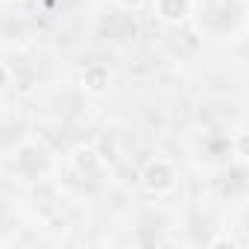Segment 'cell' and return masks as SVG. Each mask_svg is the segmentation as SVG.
<instances>
[{
	"instance_id": "obj_3",
	"label": "cell",
	"mask_w": 249,
	"mask_h": 249,
	"mask_svg": "<svg viewBox=\"0 0 249 249\" xmlns=\"http://www.w3.org/2000/svg\"><path fill=\"white\" fill-rule=\"evenodd\" d=\"M108 68H103V65H91L88 71H85V76H82V85H85V91H91V94H103L106 88H108Z\"/></svg>"
},
{
	"instance_id": "obj_4",
	"label": "cell",
	"mask_w": 249,
	"mask_h": 249,
	"mask_svg": "<svg viewBox=\"0 0 249 249\" xmlns=\"http://www.w3.org/2000/svg\"><path fill=\"white\" fill-rule=\"evenodd\" d=\"M141 3H144V0H117V6H120V9H138Z\"/></svg>"
},
{
	"instance_id": "obj_1",
	"label": "cell",
	"mask_w": 249,
	"mask_h": 249,
	"mask_svg": "<svg viewBox=\"0 0 249 249\" xmlns=\"http://www.w3.org/2000/svg\"><path fill=\"white\" fill-rule=\"evenodd\" d=\"M141 179H144V188L153 191V194H164V191H170L173 182H176L173 167H170L167 161H161V159L150 161V164L144 167V176H141Z\"/></svg>"
},
{
	"instance_id": "obj_2",
	"label": "cell",
	"mask_w": 249,
	"mask_h": 249,
	"mask_svg": "<svg viewBox=\"0 0 249 249\" xmlns=\"http://www.w3.org/2000/svg\"><path fill=\"white\" fill-rule=\"evenodd\" d=\"M156 12L167 24H179L191 15V0H156Z\"/></svg>"
},
{
	"instance_id": "obj_5",
	"label": "cell",
	"mask_w": 249,
	"mask_h": 249,
	"mask_svg": "<svg viewBox=\"0 0 249 249\" xmlns=\"http://www.w3.org/2000/svg\"><path fill=\"white\" fill-rule=\"evenodd\" d=\"M6 79H9V73H6V68L0 65V91H3V85H6Z\"/></svg>"
}]
</instances>
